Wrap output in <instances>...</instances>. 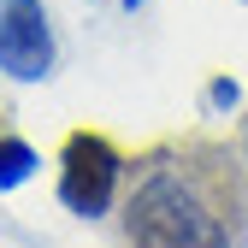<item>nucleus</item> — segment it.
<instances>
[{
	"label": "nucleus",
	"mask_w": 248,
	"mask_h": 248,
	"mask_svg": "<svg viewBox=\"0 0 248 248\" xmlns=\"http://www.w3.org/2000/svg\"><path fill=\"white\" fill-rule=\"evenodd\" d=\"M124 248H248V177L213 136L154 142L130 166Z\"/></svg>",
	"instance_id": "nucleus-1"
},
{
	"label": "nucleus",
	"mask_w": 248,
	"mask_h": 248,
	"mask_svg": "<svg viewBox=\"0 0 248 248\" xmlns=\"http://www.w3.org/2000/svg\"><path fill=\"white\" fill-rule=\"evenodd\" d=\"M242 148H248V130H242Z\"/></svg>",
	"instance_id": "nucleus-7"
},
{
	"label": "nucleus",
	"mask_w": 248,
	"mask_h": 248,
	"mask_svg": "<svg viewBox=\"0 0 248 248\" xmlns=\"http://www.w3.org/2000/svg\"><path fill=\"white\" fill-rule=\"evenodd\" d=\"M118 6H130V12H136V6H142V0H118Z\"/></svg>",
	"instance_id": "nucleus-6"
},
{
	"label": "nucleus",
	"mask_w": 248,
	"mask_h": 248,
	"mask_svg": "<svg viewBox=\"0 0 248 248\" xmlns=\"http://www.w3.org/2000/svg\"><path fill=\"white\" fill-rule=\"evenodd\" d=\"M0 71L18 83L53 71V30L42 0H0Z\"/></svg>",
	"instance_id": "nucleus-3"
},
{
	"label": "nucleus",
	"mask_w": 248,
	"mask_h": 248,
	"mask_svg": "<svg viewBox=\"0 0 248 248\" xmlns=\"http://www.w3.org/2000/svg\"><path fill=\"white\" fill-rule=\"evenodd\" d=\"M118 177H124V160L101 130H71L65 136V148H59V201L77 219H101L118 195Z\"/></svg>",
	"instance_id": "nucleus-2"
},
{
	"label": "nucleus",
	"mask_w": 248,
	"mask_h": 248,
	"mask_svg": "<svg viewBox=\"0 0 248 248\" xmlns=\"http://www.w3.org/2000/svg\"><path fill=\"white\" fill-rule=\"evenodd\" d=\"M30 171H36V154H30V142L0 136V189H18Z\"/></svg>",
	"instance_id": "nucleus-4"
},
{
	"label": "nucleus",
	"mask_w": 248,
	"mask_h": 248,
	"mask_svg": "<svg viewBox=\"0 0 248 248\" xmlns=\"http://www.w3.org/2000/svg\"><path fill=\"white\" fill-rule=\"evenodd\" d=\"M207 101H213V107H236V83H225V77H219V83L207 89Z\"/></svg>",
	"instance_id": "nucleus-5"
}]
</instances>
